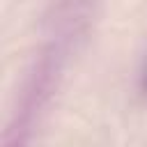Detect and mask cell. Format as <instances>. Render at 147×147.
<instances>
[{
    "label": "cell",
    "instance_id": "1",
    "mask_svg": "<svg viewBox=\"0 0 147 147\" xmlns=\"http://www.w3.org/2000/svg\"><path fill=\"white\" fill-rule=\"evenodd\" d=\"M142 87L147 90V69H145V76H142Z\"/></svg>",
    "mask_w": 147,
    "mask_h": 147
}]
</instances>
